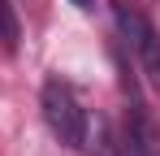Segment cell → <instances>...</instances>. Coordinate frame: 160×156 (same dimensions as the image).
I'll return each mask as SVG.
<instances>
[{
  "mask_svg": "<svg viewBox=\"0 0 160 156\" xmlns=\"http://www.w3.org/2000/svg\"><path fill=\"white\" fill-rule=\"evenodd\" d=\"M39 104H43V122H48V130H52L56 139H61L65 148H82L87 108L78 104V96H74V91H69L61 78H48V82H43Z\"/></svg>",
  "mask_w": 160,
  "mask_h": 156,
  "instance_id": "obj_1",
  "label": "cell"
},
{
  "mask_svg": "<svg viewBox=\"0 0 160 156\" xmlns=\"http://www.w3.org/2000/svg\"><path fill=\"white\" fill-rule=\"evenodd\" d=\"M82 148L91 156H117V143H112V130H108V122L95 113H87V130H82Z\"/></svg>",
  "mask_w": 160,
  "mask_h": 156,
  "instance_id": "obj_2",
  "label": "cell"
},
{
  "mask_svg": "<svg viewBox=\"0 0 160 156\" xmlns=\"http://www.w3.org/2000/svg\"><path fill=\"white\" fill-rule=\"evenodd\" d=\"M117 30H121V35H126V39L134 44V52L143 48V44H147V35H152L147 18H143V13H134V9H126V4L117 9Z\"/></svg>",
  "mask_w": 160,
  "mask_h": 156,
  "instance_id": "obj_3",
  "label": "cell"
},
{
  "mask_svg": "<svg viewBox=\"0 0 160 156\" xmlns=\"http://www.w3.org/2000/svg\"><path fill=\"white\" fill-rule=\"evenodd\" d=\"M18 35H22V30H18V13H13V4L0 0V48L13 52V48H18Z\"/></svg>",
  "mask_w": 160,
  "mask_h": 156,
  "instance_id": "obj_4",
  "label": "cell"
},
{
  "mask_svg": "<svg viewBox=\"0 0 160 156\" xmlns=\"http://www.w3.org/2000/svg\"><path fill=\"white\" fill-rule=\"evenodd\" d=\"M138 56H143V65H147V74H152V78H160V35H156V30L147 35V44L138 48Z\"/></svg>",
  "mask_w": 160,
  "mask_h": 156,
  "instance_id": "obj_5",
  "label": "cell"
},
{
  "mask_svg": "<svg viewBox=\"0 0 160 156\" xmlns=\"http://www.w3.org/2000/svg\"><path fill=\"white\" fill-rule=\"evenodd\" d=\"M74 4H78V9H95V0H74Z\"/></svg>",
  "mask_w": 160,
  "mask_h": 156,
  "instance_id": "obj_6",
  "label": "cell"
}]
</instances>
